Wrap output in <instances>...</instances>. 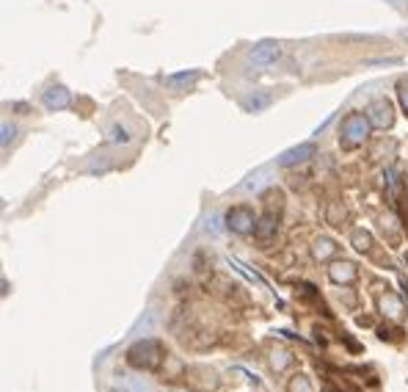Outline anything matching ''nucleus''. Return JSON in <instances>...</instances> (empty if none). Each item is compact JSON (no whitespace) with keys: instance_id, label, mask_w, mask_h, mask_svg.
I'll list each match as a JSON object with an SVG mask.
<instances>
[{"instance_id":"1","label":"nucleus","mask_w":408,"mask_h":392,"mask_svg":"<svg viewBox=\"0 0 408 392\" xmlns=\"http://www.w3.org/2000/svg\"><path fill=\"white\" fill-rule=\"evenodd\" d=\"M166 359V351L158 340H144V343H136L130 351H127V362L133 368H141V371H158Z\"/></svg>"},{"instance_id":"2","label":"nucleus","mask_w":408,"mask_h":392,"mask_svg":"<svg viewBox=\"0 0 408 392\" xmlns=\"http://www.w3.org/2000/svg\"><path fill=\"white\" fill-rule=\"evenodd\" d=\"M370 127H373V122H370V116H364V114H351V116H345V119H342V130H340V144H342L345 150L362 147V144L367 141V136H370Z\"/></svg>"},{"instance_id":"3","label":"nucleus","mask_w":408,"mask_h":392,"mask_svg":"<svg viewBox=\"0 0 408 392\" xmlns=\"http://www.w3.org/2000/svg\"><path fill=\"white\" fill-rule=\"evenodd\" d=\"M367 116H370V122H373L375 127H381V130L392 127V122H395L392 103H389V100H384V97L373 100V103H370V111H367Z\"/></svg>"},{"instance_id":"4","label":"nucleus","mask_w":408,"mask_h":392,"mask_svg":"<svg viewBox=\"0 0 408 392\" xmlns=\"http://www.w3.org/2000/svg\"><path fill=\"white\" fill-rule=\"evenodd\" d=\"M226 221H229V229H234L237 235H245V232L257 229L254 213H251L248 207H232V210H229V215H226Z\"/></svg>"},{"instance_id":"5","label":"nucleus","mask_w":408,"mask_h":392,"mask_svg":"<svg viewBox=\"0 0 408 392\" xmlns=\"http://www.w3.org/2000/svg\"><path fill=\"white\" fill-rule=\"evenodd\" d=\"M279 55H281V50H279L276 42H259V44L254 47V53H251L254 64H270V61H276Z\"/></svg>"},{"instance_id":"6","label":"nucleus","mask_w":408,"mask_h":392,"mask_svg":"<svg viewBox=\"0 0 408 392\" xmlns=\"http://www.w3.org/2000/svg\"><path fill=\"white\" fill-rule=\"evenodd\" d=\"M44 105H47L50 111H61V108H66V105H69V91H66L64 86H53V89H47V91H44Z\"/></svg>"},{"instance_id":"7","label":"nucleus","mask_w":408,"mask_h":392,"mask_svg":"<svg viewBox=\"0 0 408 392\" xmlns=\"http://www.w3.org/2000/svg\"><path fill=\"white\" fill-rule=\"evenodd\" d=\"M315 155V147L312 144H301V147H295V150H287L284 155H281V166H295V163H304L306 158H312Z\"/></svg>"},{"instance_id":"8","label":"nucleus","mask_w":408,"mask_h":392,"mask_svg":"<svg viewBox=\"0 0 408 392\" xmlns=\"http://www.w3.org/2000/svg\"><path fill=\"white\" fill-rule=\"evenodd\" d=\"M328 274H331L334 282H351V279L356 276V268H353L351 262H334Z\"/></svg>"},{"instance_id":"9","label":"nucleus","mask_w":408,"mask_h":392,"mask_svg":"<svg viewBox=\"0 0 408 392\" xmlns=\"http://www.w3.org/2000/svg\"><path fill=\"white\" fill-rule=\"evenodd\" d=\"M254 235H257L259 240H270V238L276 235V218H273V215H265V218L257 224Z\"/></svg>"},{"instance_id":"10","label":"nucleus","mask_w":408,"mask_h":392,"mask_svg":"<svg viewBox=\"0 0 408 392\" xmlns=\"http://www.w3.org/2000/svg\"><path fill=\"white\" fill-rule=\"evenodd\" d=\"M353 246H356L359 251H367V249L373 246V238H370L367 232H362V229H356V232H353Z\"/></svg>"},{"instance_id":"11","label":"nucleus","mask_w":408,"mask_h":392,"mask_svg":"<svg viewBox=\"0 0 408 392\" xmlns=\"http://www.w3.org/2000/svg\"><path fill=\"white\" fill-rule=\"evenodd\" d=\"M331 251H334L331 240H326V238H323V240H317V243H315V257H328Z\"/></svg>"},{"instance_id":"12","label":"nucleus","mask_w":408,"mask_h":392,"mask_svg":"<svg viewBox=\"0 0 408 392\" xmlns=\"http://www.w3.org/2000/svg\"><path fill=\"white\" fill-rule=\"evenodd\" d=\"M199 78V72H180V75H171L169 83H194Z\"/></svg>"},{"instance_id":"13","label":"nucleus","mask_w":408,"mask_h":392,"mask_svg":"<svg viewBox=\"0 0 408 392\" xmlns=\"http://www.w3.org/2000/svg\"><path fill=\"white\" fill-rule=\"evenodd\" d=\"M398 94H400V105H403V111L408 114V80H400V83H398Z\"/></svg>"},{"instance_id":"14","label":"nucleus","mask_w":408,"mask_h":392,"mask_svg":"<svg viewBox=\"0 0 408 392\" xmlns=\"http://www.w3.org/2000/svg\"><path fill=\"white\" fill-rule=\"evenodd\" d=\"M14 139V127H8V125H3V147L8 144Z\"/></svg>"},{"instance_id":"15","label":"nucleus","mask_w":408,"mask_h":392,"mask_svg":"<svg viewBox=\"0 0 408 392\" xmlns=\"http://www.w3.org/2000/svg\"><path fill=\"white\" fill-rule=\"evenodd\" d=\"M113 141H127V133L122 127H113Z\"/></svg>"}]
</instances>
